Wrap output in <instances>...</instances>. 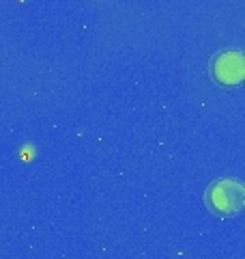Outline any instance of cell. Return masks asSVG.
Returning a JSON list of instances; mask_svg holds the SVG:
<instances>
[{
  "label": "cell",
  "instance_id": "obj_1",
  "mask_svg": "<svg viewBox=\"0 0 245 259\" xmlns=\"http://www.w3.org/2000/svg\"><path fill=\"white\" fill-rule=\"evenodd\" d=\"M204 201L217 216H234L245 207V186L239 180H217L209 184Z\"/></svg>",
  "mask_w": 245,
  "mask_h": 259
},
{
  "label": "cell",
  "instance_id": "obj_2",
  "mask_svg": "<svg viewBox=\"0 0 245 259\" xmlns=\"http://www.w3.org/2000/svg\"><path fill=\"white\" fill-rule=\"evenodd\" d=\"M211 76L219 84L234 87L245 80V54L239 50H224L211 61Z\"/></svg>",
  "mask_w": 245,
  "mask_h": 259
}]
</instances>
